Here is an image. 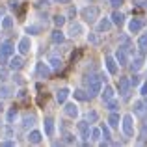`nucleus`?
I'll return each instance as SVG.
<instances>
[{
    "label": "nucleus",
    "instance_id": "23",
    "mask_svg": "<svg viewBox=\"0 0 147 147\" xmlns=\"http://www.w3.org/2000/svg\"><path fill=\"white\" fill-rule=\"evenodd\" d=\"M75 99H78V100H88V99H90V93H86V91H82V90H76V91H75Z\"/></svg>",
    "mask_w": 147,
    "mask_h": 147
},
{
    "label": "nucleus",
    "instance_id": "40",
    "mask_svg": "<svg viewBox=\"0 0 147 147\" xmlns=\"http://www.w3.org/2000/svg\"><path fill=\"white\" fill-rule=\"evenodd\" d=\"M6 76H7L6 69H0V82H2V80H6Z\"/></svg>",
    "mask_w": 147,
    "mask_h": 147
},
{
    "label": "nucleus",
    "instance_id": "41",
    "mask_svg": "<svg viewBox=\"0 0 147 147\" xmlns=\"http://www.w3.org/2000/svg\"><path fill=\"white\" fill-rule=\"evenodd\" d=\"M134 106H136V112H142V110H144V102H140V100H138Z\"/></svg>",
    "mask_w": 147,
    "mask_h": 147
},
{
    "label": "nucleus",
    "instance_id": "11",
    "mask_svg": "<svg viewBox=\"0 0 147 147\" xmlns=\"http://www.w3.org/2000/svg\"><path fill=\"white\" fill-rule=\"evenodd\" d=\"M65 114L69 115V117H76L78 115V108H76V104H73V102H69V104H65Z\"/></svg>",
    "mask_w": 147,
    "mask_h": 147
},
{
    "label": "nucleus",
    "instance_id": "7",
    "mask_svg": "<svg viewBox=\"0 0 147 147\" xmlns=\"http://www.w3.org/2000/svg\"><path fill=\"white\" fill-rule=\"evenodd\" d=\"M43 127H45V134H47V136H52L54 134V119L52 117H45Z\"/></svg>",
    "mask_w": 147,
    "mask_h": 147
},
{
    "label": "nucleus",
    "instance_id": "27",
    "mask_svg": "<svg viewBox=\"0 0 147 147\" xmlns=\"http://www.w3.org/2000/svg\"><path fill=\"white\" fill-rule=\"evenodd\" d=\"M142 65H144V60H142V58H136V60L130 63V69H132V71H138Z\"/></svg>",
    "mask_w": 147,
    "mask_h": 147
},
{
    "label": "nucleus",
    "instance_id": "9",
    "mask_svg": "<svg viewBox=\"0 0 147 147\" xmlns=\"http://www.w3.org/2000/svg\"><path fill=\"white\" fill-rule=\"evenodd\" d=\"M106 69H108L110 75H115V73H117V63H115V60L112 56L106 58Z\"/></svg>",
    "mask_w": 147,
    "mask_h": 147
},
{
    "label": "nucleus",
    "instance_id": "49",
    "mask_svg": "<svg viewBox=\"0 0 147 147\" xmlns=\"http://www.w3.org/2000/svg\"><path fill=\"white\" fill-rule=\"evenodd\" d=\"M145 106H147V95H145Z\"/></svg>",
    "mask_w": 147,
    "mask_h": 147
},
{
    "label": "nucleus",
    "instance_id": "15",
    "mask_svg": "<svg viewBox=\"0 0 147 147\" xmlns=\"http://www.w3.org/2000/svg\"><path fill=\"white\" fill-rule=\"evenodd\" d=\"M41 140H43V136H41V132H37V130H34V132L28 134V142L30 144H41Z\"/></svg>",
    "mask_w": 147,
    "mask_h": 147
},
{
    "label": "nucleus",
    "instance_id": "37",
    "mask_svg": "<svg viewBox=\"0 0 147 147\" xmlns=\"http://www.w3.org/2000/svg\"><path fill=\"white\" fill-rule=\"evenodd\" d=\"M108 108H110V110L114 112L115 108H117V102H115V100H112V99H110V100H108Z\"/></svg>",
    "mask_w": 147,
    "mask_h": 147
},
{
    "label": "nucleus",
    "instance_id": "4",
    "mask_svg": "<svg viewBox=\"0 0 147 147\" xmlns=\"http://www.w3.org/2000/svg\"><path fill=\"white\" fill-rule=\"evenodd\" d=\"M82 15H84V19H86L88 22H93V21H97V17H99V7L97 6H90V7H86V9L82 11Z\"/></svg>",
    "mask_w": 147,
    "mask_h": 147
},
{
    "label": "nucleus",
    "instance_id": "22",
    "mask_svg": "<svg viewBox=\"0 0 147 147\" xmlns=\"http://www.w3.org/2000/svg\"><path fill=\"white\" fill-rule=\"evenodd\" d=\"M102 99H104V102H108V100H110V99H114V90H112L110 86H106V88H104Z\"/></svg>",
    "mask_w": 147,
    "mask_h": 147
},
{
    "label": "nucleus",
    "instance_id": "12",
    "mask_svg": "<svg viewBox=\"0 0 147 147\" xmlns=\"http://www.w3.org/2000/svg\"><path fill=\"white\" fill-rule=\"evenodd\" d=\"M138 50L142 54H147V32L144 36H140V39H138Z\"/></svg>",
    "mask_w": 147,
    "mask_h": 147
},
{
    "label": "nucleus",
    "instance_id": "5",
    "mask_svg": "<svg viewBox=\"0 0 147 147\" xmlns=\"http://www.w3.org/2000/svg\"><path fill=\"white\" fill-rule=\"evenodd\" d=\"M142 28H144V21H142V19H132V21L129 22V32H130V34L140 32Z\"/></svg>",
    "mask_w": 147,
    "mask_h": 147
},
{
    "label": "nucleus",
    "instance_id": "36",
    "mask_svg": "<svg viewBox=\"0 0 147 147\" xmlns=\"http://www.w3.org/2000/svg\"><path fill=\"white\" fill-rule=\"evenodd\" d=\"M88 119H90L91 123L97 121V112H90V114H88Z\"/></svg>",
    "mask_w": 147,
    "mask_h": 147
},
{
    "label": "nucleus",
    "instance_id": "1",
    "mask_svg": "<svg viewBox=\"0 0 147 147\" xmlns=\"http://www.w3.org/2000/svg\"><path fill=\"white\" fill-rule=\"evenodd\" d=\"M100 84H102V78H100L99 75H90L88 76V93H90V97L100 93Z\"/></svg>",
    "mask_w": 147,
    "mask_h": 147
},
{
    "label": "nucleus",
    "instance_id": "24",
    "mask_svg": "<svg viewBox=\"0 0 147 147\" xmlns=\"http://www.w3.org/2000/svg\"><path fill=\"white\" fill-rule=\"evenodd\" d=\"M11 95V88L7 86H0V99H7Z\"/></svg>",
    "mask_w": 147,
    "mask_h": 147
},
{
    "label": "nucleus",
    "instance_id": "6",
    "mask_svg": "<svg viewBox=\"0 0 147 147\" xmlns=\"http://www.w3.org/2000/svg\"><path fill=\"white\" fill-rule=\"evenodd\" d=\"M129 88H130V80H127V78H119V82H117V90H119V93L121 95H129Z\"/></svg>",
    "mask_w": 147,
    "mask_h": 147
},
{
    "label": "nucleus",
    "instance_id": "8",
    "mask_svg": "<svg viewBox=\"0 0 147 147\" xmlns=\"http://www.w3.org/2000/svg\"><path fill=\"white\" fill-rule=\"evenodd\" d=\"M30 49H32V43H30L28 37H22L21 43H19V50H21V54H28Z\"/></svg>",
    "mask_w": 147,
    "mask_h": 147
},
{
    "label": "nucleus",
    "instance_id": "2",
    "mask_svg": "<svg viewBox=\"0 0 147 147\" xmlns=\"http://www.w3.org/2000/svg\"><path fill=\"white\" fill-rule=\"evenodd\" d=\"M13 45L9 43V41H6V43H2L0 45V65H4L7 61V58L9 56H13Z\"/></svg>",
    "mask_w": 147,
    "mask_h": 147
},
{
    "label": "nucleus",
    "instance_id": "46",
    "mask_svg": "<svg viewBox=\"0 0 147 147\" xmlns=\"http://www.w3.org/2000/svg\"><path fill=\"white\" fill-rule=\"evenodd\" d=\"M142 95H144V97L147 95V84H144V86H142Z\"/></svg>",
    "mask_w": 147,
    "mask_h": 147
},
{
    "label": "nucleus",
    "instance_id": "14",
    "mask_svg": "<svg viewBox=\"0 0 147 147\" xmlns=\"http://www.w3.org/2000/svg\"><path fill=\"white\" fill-rule=\"evenodd\" d=\"M78 132L82 138H90V127H88L86 121H80L78 123Z\"/></svg>",
    "mask_w": 147,
    "mask_h": 147
},
{
    "label": "nucleus",
    "instance_id": "33",
    "mask_svg": "<svg viewBox=\"0 0 147 147\" xmlns=\"http://www.w3.org/2000/svg\"><path fill=\"white\" fill-rule=\"evenodd\" d=\"M39 26H28V28H26V32H28V34H37V32H39Z\"/></svg>",
    "mask_w": 147,
    "mask_h": 147
},
{
    "label": "nucleus",
    "instance_id": "29",
    "mask_svg": "<svg viewBox=\"0 0 147 147\" xmlns=\"http://www.w3.org/2000/svg\"><path fill=\"white\" fill-rule=\"evenodd\" d=\"M100 134H102V136H104V140H110V129H108V127L106 125H102V127H100Z\"/></svg>",
    "mask_w": 147,
    "mask_h": 147
},
{
    "label": "nucleus",
    "instance_id": "47",
    "mask_svg": "<svg viewBox=\"0 0 147 147\" xmlns=\"http://www.w3.org/2000/svg\"><path fill=\"white\" fill-rule=\"evenodd\" d=\"M15 80H17V84H22V76L17 75V76H15Z\"/></svg>",
    "mask_w": 147,
    "mask_h": 147
},
{
    "label": "nucleus",
    "instance_id": "35",
    "mask_svg": "<svg viewBox=\"0 0 147 147\" xmlns=\"http://www.w3.org/2000/svg\"><path fill=\"white\" fill-rule=\"evenodd\" d=\"M15 115H17V110L13 108V110H9V114H7V121H13Z\"/></svg>",
    "mask_w": 147,
    "mask_h": 147
},
{
    "label": "nucleus",
    "instance_id": "48",
    "mask_svg": "<svg viewBox=\"0 0 147 147\" xmlns=\"http://www.w3.org/2000/svg\"><path fill=\"white\" fill-rule=\"evenodd\" d=\"M58 4H67V2H71V0H56Z\"/></svg>",
    "mask_w": 147,
    "mask_h": 147
},
{
    "label": "nucleus",
    "instance_id": "32",
    "mask_svg": "<svg viewBox=\"0 0 147 147\" xmlns=\"http://www.w3.org/2000/svg\"><path fill=\"white\" fill-rule=\"evenodd\" d=\"M134 6H136V7H144V9H147V0H134Z\"/></svg>",
    "mask_w": 147,
    "mask_h": 147
},
{
    "label": "nucleus",
    "instance_id": "25",
    "mask_svg": "<svg viewBox=\"0 0 147 147\" xmlns=\"http://www.w3.org/2000/svg\"><path fill=\"white\" fill-rule=\"evenodd\" d=\"M52 21H54V24H56L58 28H61V26L65 24V17H63V15H54Z\"/></svg>",
    "mask_w": 147,
    "mask_h": 147
},
{
    "label": "nucleus",
    "instance_id": "16",
    "mask_svg": "<svg viewBox=\"0 0 147 147\" xmlns=\"http://www.w3.org/2000/svg\"><path fill=\"white\" fill-rule=\"evenodd\" d=\"M67 97H69V90H67V88H61V90L56 91V100H58V102H65Z\"/></svg>",
    "mask_w": 147,
    "mask_h": 147
},
{
    "label": "nucleus",
    "instance_id": "39",
    "mask_svg": "<svg viewBox=\"0 0 147 147\" xmlns=\"http://www.w3.org/2000/svg\"><path fill=\"white\" fill-rule=\"evenodd\" d=\"M110 4H112L114 7H119V6L123 4V0H110Z\"/></svg>",
    "mask_w": 147,
    "mask_h": 147
},
{
    "label": "nucleus",
    "instance_id": "42",
    "mask_svg": "<svg viewBox=\"0 0 147 147\" xmlns=\"http://www.w3.org/2000/svg\"><path fill=\"white\" fill-rule=\"evenodd\" d=\"M130 84H132V86H138V84H140V78H138V76H132V80H130Z\"/></svg>",
    "mask_w": 147,
    "mask_h": 147
},
{
    "label": "nucleus",
    "instance_id": "17",
    "mask_svg": "<svg viewBox=\"0 0 147 147\" xmlns=\"http://www.w3.org/2000/svg\"><path fill=\"white\" fill-rule=\"evenodd\" d=\"M52 41H54V43H63V41H65V36H63V32H61L60 28H56L52 32Z\"/></svg>",
    "mask_w": 147,
    "mask_h": 147
},
{
    "label": "nucleus",
    "instance_id": "38",
    "mask_svg": "<svg viewBox=\"0 0 147 147\" xmlns=\"http://www.w3.org/2000/svg\"><path fill=\"white\" fill-rule=\"evenodd\" d=\"M7 4H9V7H11V9H19V2H17V0H9Z\"/></svg>",
    "mask_w": 147,
    "mask_h": 147
},
{
    "label": "nucleus",
    "instance_id": "19",
    "mask_svg": "<svg viewBox=\"0 0 147 147\" xmlns=\"http://www.w3.org/2000/svg\"><path fill=\"white\" fill-rule=\"evenodd\" d=\"M112 22L117 24V26H121L123 22H125V15L119 13V11H114V15H112Z\"/></svg>",
    "mask_w": 147,
    "mask_h": 147
},
{
    "label": "nucleus",
    "instance_id": "50",
    "mask_svg": "<svg viewBox=\"0 0 147 147\" xmlns=\"http://www.w3.org/2000/svg\"><path fill=\"white\" fill-rule=\"evenodd\" d=\"M0 19H2V9H0Z\"/></svg>",
    "mask_w": 147,
    "mask_h": 147
},
{
    "label": "nucleus",
    "instance_id": "20",
    "mask_svg": "<svg viewBox=\"0 0 147 147\" xmlns=\"http://www.w3.org/2000/svg\"><path fill=\"white\" fill-rule=\"evenodd\" d=\"M78 34H82V26H80V24H71V28H69V36L76 37Z\"/></svg>",
    "mask_w": 147,
    "mask_h": 147
},
{
    "label": "nucleus",
    "instance_id": "44",
    "mask_svg": "<svg viewBox=\"0 0 147 147\" xmlns=\"http://www.w3.org/2000/svg\"><path fill=\"white\" fill-rule=\"evenodd\" d=\"M0 145H2V147H13L15 144H13V142H2Z\"/></svg>",
    "mask_w": 147,
    "mask_h": 147
},
{
    "label": "nucleus",
    "instance_id": "43",
    "mask_svg": "<svg viewBox=\"0 0 147 147\" xmlns=\"http://www.w3.org/2000/svg\"><path fill=\"white\" fill-rule=\"evenodd\" d=\"M90 43H99V37H97V36H91V34H90Z\"/></svg>",
    "mask_w": 147,
    "mask_h": 147
},
{
    "label": "nucleus",
    "instance_id": "45",
    "mask_svg": "<svg viewBox=\"0 0 147 147\" xmlns=\"http://www.w3.org/2000/svg\"><path fill=\"white\" fill-rule=\"evenodd\" d=\"M65 142H67V144H73L75 140H73V136H71V134H67V136H65Z\"/></svg>",
    "mask_w": 147,
    "mask_h": 147
},
{
    "label": "nucleus",
    "instance_id": "13",
    "mask_svg": "<svg viewBox=\"0 0 147 147\" xmlns=\"http://www.w3.org/2000/svg\"><path fill=\"white\" fill-rule=\"evenodd\" d=\"M37 75H39L41 78H49L50 76V69L45 63H37Z\"/></svg>",
    "mask_w": 147,
    "mask_h": 147
},
{
    "label": "nucleus",
    "instance_id": "3",
    "mask_svg": "<svg viewBox=\"0 0 147 147\" xmlns=\"http://www.w3.org/2000/svg\"><path fill=\"white\" fill-rule=\"evenodd\" d=\"M121 127H123V132L127 134V136H132L134 134V121H132V115L127 114L125 117L121 119Z\"/></svg>",
    "mask_w": 147,
    "mask_h": 147
},
{
    "label": "nucleus",
    "instance_id": "34",
    "mask_svg": "<svg viewBox=\"0 0 147 147\" xmlns=\"http://www.w3.org/2000/svg\"><path fill=\"white\" fill-rule=\"evenodd\" d=\"M91 138H93V140H99V138H100V130L93 129V130H91Z\"/></svg>",
    "mask_w": 147,
    "mask_h": 147
},
{
    "label": "nucleus",
    "instance_id": "31",
    "mask_svg": "<svg viewBox=\"0 0 147 147\" xmlns=\"http://www.w3.org/2000/svg\"><path fill=\"white\" fill-rule=\"evenodd\" d=\"M34 125V115H26L24 117V123H22V127H32Z\"/></svg>",
    "mask_w": 147,
    "mask_h": 147
},
{
    "label": "nucleus",
    "instance_id": "21",
    "mask_svg": "<svg viewBox=\"0 0 147 147\" xmlns=\"http://www.w3.org/2000/svg\"><path fill=\"white\" fill-rule=\"evenodd\" d=\"M110 26H112V22L108 21V19H102V21L99 22L97 30H99V32H106V30H110Z\"/></svg>",
    "mask_w": 147,
    "mask_h": 147
},
{
    "label": "nucleus",
    "instance_id": "18",
    "mask_svg": "<svg viewBox=\"0 0 147 147\" xmlns=\"http://www.w3.org/2000/svg\"><path fill=\"white\" fill-rule=\"evenodd\" d=\"M22 63H24V61H22V58H21V56H13V58H11V61H9V67L15 71V69H21V67H22Z\"/></svg>",
    "mask_w": 147,
    "mask_h": 147
},
{
    "label": "nucleus",
    "instance_id": "28",
    "mask_svg": "<svg viewBox=\"0 0 147 147\" xmlns=\"http://www.w3.org/2000/svg\"><path fill=\"white\" fill-rule=\"evenodd\" d=\"M11 26H13V19H11V17H4V21H2V28H4V30H9Z\"/></svg>",
    "mask_w": 147,
    "mask_h": 147
},
{
    "label": "nucleus",
    "instance_id": "26",
    "mask_svg": "<svg viewBox=\"0 0 147 147\" xmlns=\"http://www.w3.org/2000/svg\"><path fill=\"white\" fill-rule=\"evenodd\" d=\"M108 123H110V127H119V115L112 114L110 117H108Z\"/></svg>",
    "mask_w": 147,
    "mask_h": 147
},
{
    "label": "nucleus",
    "instance_id": "30",
    "mask_svg": "<svg viewBox=\"0 0 147 147\" xmlns=\"http://www.w3.org/2000/svg\"><path fill=\"white\" fill-rule=\"evenodd\" d=\"M50 63H52V69H60L61 67V60L60 58H50Z\"/></svg>",
    "mask_w": 147,
    "mask_h": 147
},
{
    "label": "nucleus",
    "instance_id": "10",
    "mask_svg": "<svg viewBox=\"0 0 147 147\" xmlns=\"http://www.w3.org/2000/svg\"><path fill=\"white\" fill-rule=\"evenodd\" d=\"M115 61H119V65H127V52L125 49H117V52H115Z\"/></svg>",
    "mask_w": 147,
    "mask_h": 147
}]
</instances>
